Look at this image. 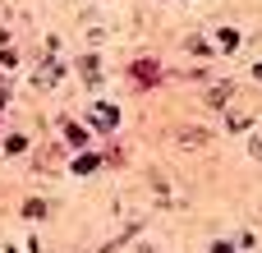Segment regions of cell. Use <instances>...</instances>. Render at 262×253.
<instances>
[{"mask_svg":"<svg viewBox=\"0 0 262 253\" xmlns=\"http://www.w3.org/2000/svg\"><path fill=\"white\" fill-rule=\"evenodd\" d=\"M60 74H64V60H46V65H41V74H37L32 83H37V88H51Z\"/></svg>","mask_w":262,"mask_h":253,"instance_id":"1","label":"cell"},{"mask_svg":"<svg viewBox=\"0 0 262 253\" xmlns=\"http://www.w3.org/2000/svg\"><path fill=\"white\" fill-rule=\"evenodd\" d=\"M92 124H97V129H115V124H120V111H115V106H92Z\"/></svg>","mask_w":262,"mask_h":253,"instance_id":"2","label":"cell"},{"mask_svg":"<svg viewBox=\"0 0 262 253\" xmlns=\"http://www.w3.org/2000/svg\"><path fill=\"white\" fill-rule=\"evenodd\" d=\"M78 69H83L88 88H97V83H101V60H97V55H83V60H78Z\"/></svg>","mask_w":262,"mask_h":253,"instance_id":"3","label":"cell"},{"mask_svg":"<svg viewBox=\"0 0 262 253\" xmlns=\"http://www.w3.org/2000/svg\"><path fill=\"white\" fill-rule=\"evenodd\" d=\"M230 92H235L230 83H216V88L207 92V106H226V101H230Z\"/></svg>","mask_w":262,"mask_h":253,"instance_id":"4","label":"cell"},{"mask_svg":"<svg viewBox=\"0 0 262 253\" xmlns=\"http://www.w3.org/2000/svg\"><path fill=\"white\" fill-rule=\"evenodd\" d=\"M134 78L152 83V78H157V65H152V60H138V65H134Z\"/></svg>","mask_w":262,"mask_h":253,"instance_id":"5","label":"cell"},{"mask_svg":"<svg viewBox=\"0 0 262 253\" xmlns=\"http://www.w3.org/2000/svg\"><path fill=\"white\" fill-rule=\"evenodd\" d=\"M64 138H69V147H83V143H88V134H83L78 124H64Z\"/></svg>","mask_w":262,"mask_h":253,"instance_id":"6","label":"cell"},{"mask_svg":"<svg viewBox=\"0 0 262 253\" xmlns=\"http://www.w3.org/2000/svg\"><path fill=\"white\" fill-rule=\"evenodd\" d=\"M74 171H78V175H92V171H97V157H78V166H74Z\"/></svg>","mask_w":262,"mask_h":253,"instance_id":"7","label":"cell"},{"mask_svg":"<svg viewBox=\"0 0 262 253\" xmlns=\"http://www.w3.org/2000/svg\"><path fill=\"white\" fill-rule=\"evenodd\" d=\"M249 152H253V157L262 161V134H253V138H249Z\"/></svg>","mask_w":262,"mask_h":253,"instance_id":"8","label":"cell"},{"mask_svg":"<svg viewBox=\"0 0 262 253\" xmlns=\"http://www.w3.org/2000/svg\"><path fill=\"white\" fill-rule=\"evenodd\" d=\"M212 253H235V249L230 244H212Z\"/></svg>","mask_w":262,"mask_h":253,"instance_id":"9","label":"cell"},{"mask_svg":"<svg viewBox=\"0 0 262 253\" xmlns=\"http://www.w3.org/2000/svg\"><path fill=\"white\" fill-rule=\"evenodd\" d=\"M253 74H258V78H262V65H253Z\"/></svg>","mask_w":262,"mask_h":253,"instance_id":"10","label":"cell"}]
</instances>
